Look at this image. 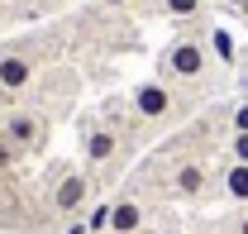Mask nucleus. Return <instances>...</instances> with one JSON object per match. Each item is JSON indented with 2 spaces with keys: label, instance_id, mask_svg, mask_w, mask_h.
<instances>
[{
  "label": "nucleus",
  "instance_id": "f257e3e1",
  "mask_svg": "<svg viewBox=\"0 0 248 234\" xmlns=\"http://www.w3.org/2000/svg\"><path fill=\"white\" fill-rule=\"evenodd\" d=\"M162 82H172V86H196V82H205V72H210V43L201 38V33H177L167 48H162Z\"/></svg>",
  "mask_w": 248,
  "mask_h": 234
},
{
  "label": "nucleus",
  "instance_id": "f03ea898",
  "mask_svg": "<svg viewBox=\"0 0 248 234\" xmlns=\"http://www.w3.org/2000/svg\"><path fill=\"white\" fill-rule=\"evenodd\" d=\"M43 67V43L38 38H15V43H0V96L15 100L19 91L33 86Z\"/></svg>",
  "mask_w": 248,
  "mask_h": 234
},
{
  "label": "nucleus",
  "instance_id": "7ed1b4c3",
  "mask_svg": "<svg viewBox=\"0 0 248 234\" xmlns=\"http://www.w3.org/2000/svg\"><path fill=\"white\" fill-rule=\"evenodd\" d=\"M129 110H134V119H139L143 129H153V124L177 119V115L186 110V100H182V91L172 86V82L153 77V82H139V86H134V96H129Z\"/></svg>",
  "mask_w": 248,
  "mask_h": 234
},
{
  "label": "nucleus",
  "instance_id": "20e7f679",
  "mask_svg": "<svg viewBox=\"0 0 248 234\" xmlns=\"http://www.w3.org/2000/svg\"><path fill=\"white\" fill-rule=\"evenodd\" d=\"M0 134L19 148V153H38V148L48 144V119L38 115L33 105H10L5 119H0Z\"/></svg>",
  "mask_w": 248,
  "mask_h": 234
},
{
  "label": "nucleus",
  "instance_id": "39448f33",
  "mask_svg": "<svg viewBox=\"0 0 248 234\" xmlns=\"http://www.w3.org/2000/svg\"><path fill=\"white\" fill-rule=\"evenodd\" d=\"M167 191H172L177 201H201V196L210 191V167H205L201 158H182V163L167 172Z\"/></svg>",
  "mask_w": 248,
  "mask_h": 234
},
{
  "label": "nucleus",
  "instance_id": "423d86ee",
  "mask_svg": "<svg viewBox=\"0 0 248 234\" xmlns=\"http://www.w3.org/2000/svg\"><path fill=\"white\" fill-rule=\"evenodd\" d=\"M120 153H124V134L115 124L86 129V167H91V172H105L110 163H120Z\"/></svg>",
  "mask_w": 248,
  "mask_h": 234
},
{
  "label": "nucleus",
  "instance_id": "0eeeda50",
  "mask_svg": "<svg viewBox=\"0 0 248 234\" xmlns=\"http://www.w3.org/2000/svg\"><path fill=\"white\" fill-rule=\"evenodd\" d=\"M86 196H91V177L86 172H58L53 191H48V205H53L58 215H77V210L86 205Z\"/></svg>",
  "mask_w": 248,
  "mask_h": 234
},
{
  "label": "nucleus",
  "instance_id": "6e6552de",
  "mask_svg": "<svg viewBox=\"0 0 248 234\" xmlns=\"http://www.w3.org/2000/svg\"><path fill=\"white\" fill-rule=\"evenodd\" d=\"M143 225H148L143 201H134V196H115L110 201V234H139Z\"/></svg>",
  "mask_w": 248,
  "mask_h": 234
},
{
  "label": "nucleus",
  "instance_id": "1a4fd4ad",
  "mask_svg": "<svg viewBox=\"0 0 248 234\" xmlns=\"http://www.w3.org/2000/svg\"><path fill=\"white\" fill-rule=\"evenodd\" d=\"M219 186H224V196H229V201L248 205V163H229V167L219 172Z\"/></svg>",
  "mask_w": 248,
  "mask_h": 234
},
{
  "label": "nucleus",
  "instance_id": "9d476101",
  "mask_svg": "<svg viewBox=\"0 0 248 234\" xmlns=\"http://www.w3.org/2000/svg\"><path fill=\"white\" fill-rule=\"evenodd\" d=\"M205 43H210V58H219V62H234V38H229V29H219V24H215Z\"/></svg>",
  "mask_w": 248,
  "mask_h": 234
},
{
  "label": "nucleus",
  "instance_id": "9b49d317",
  "mask_svg": "<svg viewBox=\"0 0 248 234\" xmlns=\"http://www.w3.org/2000/svg\"><path fill=\"white\" fill-rule=\"evenodd\" d=\"M201 5H205V0H157V10H162V15H172V19H196V15H201Z\"/></svg>",
  "mask_w": 248,
  "mask_h": 234
},
{
  "label": "nucleus",
  "instance_id": "f8f14e48",
  "mask_svg": "<svg viewBox=\"0 0 248 234\" xmlns=\"http://www.w3.org/2000/svg\"><path fill=\"white\" fill-rule=\"evenodd\" d=\"M86 230H91V234H110V201L91 205V215H86Z\"/></svg>",
  "mask_w": 248,
  "mask_h": 234
},
{
  "label": "nucleus",
  "instance_id": "ddd939ff",
  "mask_svg": "<svg viewBox=\"0 0 248 234\" xmlns=\"http://www.w3.org/2000/svg\"><path fill=\"white\" fill-rule=\"evenodd\" d=\"M19 158H24V153H19V148H15L10 139H5V134H0V177H5V172H15V163H19Z\"/></svg>",
  "mask_w": 248,
  "mask_h": 234
},
{
  "label": "nucleus",
  "instance_id": "4468645a",
  "mask_svg": "<svg viewBox=\"0 0 248 234\" xmlns=\"http://www.w3.org/2000/svg\"><path fill=\"white\" fill-rule=\"evenodd\" d=\"M229 134H248V100H239L229 110Z\"/></svg>",
  "mask_w": 248,
  "mask_h": 234
},
{
  "label": "nucleus",
  "instance_id": "2eb2a0df",
  "mask_svg": "<svg viewBox=\"0 0 248 234\" xmlns=\"http://www.w3.org/2000/svg\"><path fill=\"white\" fill-rule=\"evenodd\" d=\"M229 163H248V134H229Z\"/></svg>",
  "mask_w": 248,
  "mask_h": 234
},
{
  "label": "nucleus",
  "instance_id": "dca6fc26",
  "mask_svg": "<svg viewBox=\"0 0 248 234\" xmlns=\"http://www.w3.org/2000/svg\"><path fill=\"white\" fill-rule=\"evenodd\" d=\"M100 10H124V5H134V0H95Z\"/></svg>",
  "mask_w": 248,
  "mask_h": 234
},
{
  "label": "nucleus",
  "instance_id": "f3484780",
  "mask_svg": "<svg viewBox=\"0 0 248 234\" xmlns=\"http://www.w3.org/2000/svg\"><path fill=\"white\" fill-rule=\"evenodd\" d=\"M234 234H248V210L239 215V220H234Z\"/></svg>",
  "mask_w": 248,
  "mask_h": 234
},
{
  "label": "nucleus",
  "instance_id": "a211bd4d",
  "mask_svg": "<svg viewBox=\"0 0 248 234\" xmlns=\"http://www.w3.org/2000/svg\"><path fill=\"white\" fill-rule=\"evenodd\" d=\"M239 91H244V100H248V72H244V77H239Z\"/></svg>",
  "mask_w": 248,
  "mask_h": 234
},
{
  "label": "nucleus",
  "instance_id": "6ab92c4d",
  "mask_svg": "<svg viewBox=\"0 0 248 234\" xmlns=\"http://www.w3.org/2000/svg\"><path fill=\"white\" fill-rule=\"evenodd\" d=\"M229 5H239V10H248V0H229Z\"/></svg>",
  "mask_w": 248,
  "mask_h": 234
},
{
  "label": "nucleus",
  "instance_id": "aec40b11",
  "mask_svg": "<svg viewBox=\"0 0 248 234\" xmlns=\"http://www.w3.org/2000/svg\"><path fill=\"white\" fill-rule=\"evenodd\" d=\"M43 5H67V0H43Z\"/></svg>",
  "mask_w": 248,
  "mask_h": 234
},
{
  "label": "nucleus",
  "instance_id": "412c9836",
  "mask_svg": "<svg viewBox=\"0 0 248 234\" xmlns=\"http://www.w3.org/2000/svg\"><path fill=\"white\" fill-rule=\"evenodd\" d=\"M0 119H5V96H0Z\"/></svg>",
  "mask_w": 248,
  "mask_h": 234
}]
</instances>
